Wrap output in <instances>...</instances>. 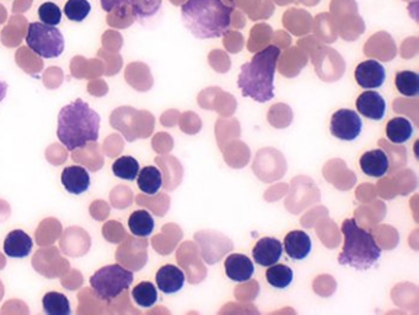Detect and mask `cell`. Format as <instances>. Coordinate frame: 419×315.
<instances>
[{"label": "cell", "mask_w": 419, "mask_h": 315, "mask_svg": "<svg viewBox=\"0 0 419 315\" xmlns=\"http://www.w3.org/2000/svg\"><path fill=\"white\" fill-rule=\"evenodd\" d=\"M266 279L271 286L278 290H284L292 283L294 272L287 265L273 264L269 267V270L266 272Z\"/></svg>", "instance_id": "22"}, {"label": "cell", "mask_w": 419, "mask_h": 315, "mask_svg": "<svg viewBox=\"0 0 419 315\" xmlns=\"http://www.w3.org/2000/svg\"><path fill=\"white\" fill-rule=\"evenodd\" d=\"M156 285L157 288L165 295H172L181 291L185 285L186 276L180 267L175 265H164L156 272Z\"/></svg>", "instance_id": "14"}, {"label": "cell", "mask_w": 419, "mask_h": 315, "mask_svg": "<svg viewBox=\"0 0 419 315\" xmlns=\"http://www.w3.org/2000/svg\"><path fill=\"white\" fill-rule=\"evenodd\" d=\"M356 81L363 88H379L384 85L386 70L382 64L376 60H366L356 69Z\"/></svg>", "instance_id": "9"}, {"label": "cell", "mask_w": 419, "mask_h": 315, "mask_svg": "<svg viewBox=\"0 0 419 315\" xmlns=\"http://www.w3.org/2000/svg\"><path fill=\"white\" fill-rule=\"evenodd\" d=\"M29 48L44 59L58 58L65 48L64 36L56 26L44 22H31L26 34Z\"/></svg>", "instance_id": "6"}, {"label": "cell", "mask_w": 419, "mask_h": 315, "mask_svg": "<svg viewBox=\"0 0 419 315\" xmlns=\"http://www.w3.org/2000/svg\"><path fill=\"white\" fill-rule=\"evenodd\" d=\"M359 163L363 173L373 178L384 177L389 170V157L381 149L366 152L361 156Z\"/></svg>", "instance_id": "17"}, {"label": "cell", "mask_w": 419, "mask_h": 315, "mask_svg": "<svg viewBox=\"0 0 419 315\" xmlns=\"http://www.w3.org/2000/svg\"><path fill=\"white\" fill-rule=\"evenodd\" d=\"M106 13L113 10H123L127 6L132 8V13L137 20H144L155 14L160 9L161 0H100Z\"/></svg>", "instance_id": "8"}, {"label": "cell", "mask_w": 419, "mask_h": 315, "mask_svg": "<svg viewBox=\"0 0 419 315\" xmlns=\"http://www.w3.org/2000/svg\"><path fill=\"white\" fill-rule=\"evenodd\" d=\"M134 280L132 272L121 267L120 264H112L103 267L90 277V285L95 296L100 301H115L123 292L127 291Z\"/></svg>", "instance_id": "5"}, {"label": "cell", "mask_w": 419, "mask_h": 315, "mask_svg": "<svg viewBox=\"0 0 419 315\" xmlns=\"http://www.w3.org/2000/svg\"><path fill=\"white\" fill-rule=\"evenodd\" d=\"M363 121L359 114L352 109H340L331 118L330 130L332 135L342 141L356 140L361 135Z\"/></svg>", "instance_id": "7"}, {"label": "cell", "mask_w": 419, "mask_h": 315, "mask_svg": "<svg viewBox=\"0 0 419 315\" xmlns=\"http://www.w3.org/2000/svg\"><path fill=\"white\" fill-rule=\"evenodd\" d=\"M39 18L44 24L57 26L62 21V10L58 5L46 1L39 8Z\"/></svg>", "instance_id": "27"}, {"label": "cell", "mask_w": 419, "mask_h": 315, "mask_svg": "<svg viewBox=\"0 0 419 315\" xmlns=\"http://www.w3.org/2000/svg\"><path fill=\"white\" fill-rule=\"evenodd\" d=\"M356 109L361 116L371 121H381L386 112V102L380 93L376 91H366L356 98Z\"/></svg>", "instance_id": "12"}, {"label": "cell", "mask_w": 419, "mask_h": 315, "mask_svg": "<svg viewBox=\"0 0 419 315\" xmlns=\"http://www.w3.org/2000/svg\"><path fill=\"white\" fill-rule=\"evenodd\" d=\"M8 88H9V85H8V83L0 79V102H3V101H4L5 96H6V93H8Z\"/></svg>", "instance_id": "28"}, {"label": "cell", "mask_w": 419, "mask_h": 315, "mask_svg": "<svg viewBox=\"0 0 419 315\" xmlns=\"http://www.w3.org/2000/svg\"><path fill=\"white\" fill-rule=\"evenodd\" d=\"M100 124L98 112L78 98L59 112L57 136L67 150H79L98 140Z\"/></svg>", "instance_id": "2"}, {"label": "cell", "mask_w": 419, "mask_h": 315, "mask_svg": "<svg viewBox=\"0 0 419 315\" xmlns=\"http://www.w3.org/2000/svg\"><path fill=\"white\" fill-rule=\"evenodd\" d=\"M34 242L22 229H14L6 236L4 241V253L9 257L21 259L31 254Z\"/></svg>", "instance_id": "16"}, {"label": "cell", "mask_w": 419, "mask_h": 315, "mask_svg": "<svg viewBox=\"0 0 419 315\" xmlns=\"http://www.w3.org/2000/svg\"><path fill=\"white\" fill-rule=\"evenodd\" d=\"M60 180L64 189L73 195L83 194L91 185L88 170L82 166L65 167L60 175Z\"/></svg>", "instance_id": "11"}, {"label": "cell", "mask_w": 419, "mask_h": 315, "mask_svg": "<svg viewBox=\"0 0 419 315\" xmlns=\"http://www.w3.org/2000/svg\"><path fill=\"white\" fill-rule=\"evenodd\" d=\"M128 226H129V231L134 236L144 238L150 236L153 233L155 222L153 216L146 210H137L128 218Z\"/></svg>", "instance_id": "20"}, {"label": "cell", "mask_w": 419, "mask_h": 315, "mask_svg": "<svg viewBox=\"0 0 419 315\" xmlns=\"http://www.w3.org/2000/svg\"><path fill=\"white\" fill-rule=\"evenodd\" d=\"M344 246L338 255V262L343 267H351L359 272L369 270L379 262L381 248L375 238L366 229L359 227L354 218H348L342 224Z\"/></svg>", "instance_id": "4"}, {"label": "cell", "mask_w": 419, "mask_h": 315, "mask_svg": "<svg viewBox=\"0 0 419 315\" xmlns=\"http://www.w3.org/2000/svg\"><path fill=\"white\" fill-rule=\"evenodd\" d=\"M42 306L46 314L69 315L72 314L70 303L65 295L59 292H49L42 300Z\"/></svg>", "instance_id": "21"}, {"label": "cell", "mask_w": 419, "mask_h": 315, "mask_svg": "<svg viewBox=\"0 0 419 315\" xmlns=\"http://www.w3.org/2000/svg\"><path fill=\"white\" fill-rule=\"evenodd\" d=\"M396 88L406 98H415L419 93V75L415 72L405 70L396 74Z\"/></svg>", "instance_id": "23"}, {"label": "cell", "mask_w": 419, "mask_h": 315, "mask_svg": "<svg viewBox=\"0 0 419 315\" xmlns=\"http://www.w3.org/2000/svg\"><path fill=\"white\" fill-rule=\"evenodd\" d=\"M138 188L146 195H155L162 187V175L154 166H146L137 175Z\"/></svg>", "instance_id": "19"}, {"label": "cell", "mask_w": 419, "mask_h": 315, "mask_svg": "<svg viewBox=\"0 0 419 315\" xmlns=\"http://www.w3.org/2000/svg\"><path fill=\"white\" fill-rule=\"evenodd\" d=\"M284 250L288 257L292 260H304L310 254L312 249L311 239L304 231H292L288 233L283 243Z\"/></svg>", "instance_id": "15"}, {"label": "cell", "mask_w": 419, "mask_h": 315, "mask_svg": "<svg viewBox=\"0 0 419 315\" xmlns=\"http://www.w3.org/2000/svg\"><path fill=\"white\" fill-rule=\"evenodd\" d=\"M112 172L113 175L121 180H137V175L139 173V162L132 156H122L115 161Z\"/></svg>", "instance_id": "24"}, {"label": "cell", "mask_w": 419, "mask_h": 315, "mask_svg": "<svg viewBox=\"0 0 419 315\" xmlns=\"http://www.w3.org/2000/svg\"><path fill=\"white\" fill-rule=\"evenodd\" d=\"M225 274L231 281L246 282L254 276V265L252 260L244 254H231L224 262Z\"/></svg>", "instance_id": "13"}, {"label": "cell", "mask_w": 419, "mask_h": 315, "mask_svg": "<svg viewBox=\"0 0 419 315\" xmlns=\"http://www.w3.org/2000/svg\"><path fill=\"white\" fill-rule=\"evenodd\" d=\"M282 242L277 238L266 237L259 239L252 250L254 262L266 267L277 264L282 257Z\"/></svg>", "instance_id": "10"}, {"label": "cell", "mask_w": 419, "mask_h": 315, "mask_svg": "<svg viewBox=\"0 0 419 315\" xmlns=\"http://www.w3.org/2000/svg\"><path fill=\"white\" fill-rule=\"evenodd\" d=\"M281 57V49L271 44L241 67L238 86L244 98L266 103L274 98V75Z\"/></svg>", "instance_id": "3"}, {"label": "cell", "mask_w": 419, "mask_h": 315, "mask_svg": "<svg viewBox=\"0 0 419 315\" xmlns=\"http://www.w3.org/2000/svg\"><path fill=\"white\" fill-rule=\"evenodd\" d=\"M413 131L415 128L412 126V123L404 116L392 118L386 126V135L391 142L397 145L405 144L410 140L413 135Z\"/></svg>", "instance_id": "18"}, {"label": "cell", "mask_w": 419, "mask_h": 315, "mask_svg": "<svg viewBox=\"0 0 419 315\" xmlns=\"http://www.w3.org/2000/svg\"><path fill=\"white\" fill-rule=\"evenodd\" d=\"M91 13V4L88 0H68L64 5V14L70 21L82 22Z\"/></svg>", "instance_id": "26"}, {"label": "cell", "mask_w": 419, "mask_h": 315, "mask_svg": "<svg viewBox=\"0 0 419 315\" xmlns=\"http://www.w3.org/2000/svg\"><path fill=\"white\" fill-rule=\"evenodd\" d=\"M233 11L234 6L224 0H187L181 6L186 29L200 39H219L228 34Z\"/></svg>", "instance_id": "1"}, {"label": "cell", "mask_w": 419, "mask_h": 315, "mask_svg": "<svg viewBox=\"0 0 419 315\" xmlns=\"http://www.w3.org/2000/svg\"><path fill=\"white\" fill-rule=\"evenodd\" d=\"M132 297L141 308H151L157 302V290L151 282L143 281L133 288Z\"/></svg>", "instance_id": "25"}]
</instances>
